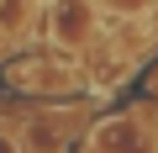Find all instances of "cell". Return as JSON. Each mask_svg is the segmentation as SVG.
Listing matches in <instances>:
<instances>
[{"label":"cell","mask_w":158,"mask_h":153,"mask_svg":"<svg viewBox=\"0 0 158 153\" xmlns=\"http://www.w3.org/2000/svg\"><path fill=\"white\" fill-rule=\"evenodd\" d=\"M100 148H106V153H153L148 132H137L132 121H111V127L100 132Z\"/></svg>","instance_id":"cell-3"},{"label":"cell","mask_w":158,"mask_h":153,"mask_svg":"<svg viewBox=\"0 0 158 153\" xmlns=\"http://www.w3.org/2000/svg\"><path fill=\"white\" fill-rule=\"evenodd\" d=\"M111 6H121V11H137V6H148V0H111Z\"/></svg>","instance_id":"cell-6"},{"label":"cell","mask_w":158,"mask_h":153,"mask_svg":"<svg viewBox=\"0 0 158 153\" xmlns=\"http://www.w3.org/2000/svg\"><path fill=\"white\" fill-rule=\"evenodd\" d=\"M27 16H32V0H0V37L21 32V27H27Z\"/></svg>","instance_id":"cell-4"},{"label":"cell","mask_w":158,"mask_h":153,"mask_svg":"<svg viewBox=\"0 0 158 153\" xmlns=\"http://www.w3.org/2000/svg\"><path fill=\"white\" fill-rule=\"evenodd\" d=\"M11 79H16L21 90H69V74H63V69H48L42 58L16 63V69H11Z\"/></svg>","instance_id":"cell-2"},{"label":"cell","mask_w":158,"mask_h":153,"mask_svg":"<svg viewBox=\"0 0 158 153\" xmlns=\"http://www.w3.org/2000/svg\"><path fill=\"white\" fill-rule=\"evenodd\" d=\"M0 153H21V142H16V132H6V127H0Z\"/></svg>","instance_id":"cell-5"},{"label":"cell","mask_w":158,"mask_h":153,"mask_svg":"<svg viewBox=\"0 0 158 153\" xmlns=\"http://www.w3.org/2000/svg\"><path fill=\"white\" fill-rule=\"evenodd\" d=\"M95 37V0H48V42L53 48H90Z\"/></svg>","instance_id":"cell-1"}]
</instances>
